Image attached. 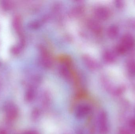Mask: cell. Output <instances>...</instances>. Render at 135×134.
<instances>
[{"label":"cell","mask_w":135,"mask_h":134,"mask_svg":"<svg viewBox=\"0 0 135 134\" xmlns=\"http://www.w3.org/2000/svg\"><path fill=\"white\" fill-rule=\"evenodd\" d=\"M130 125L132 130L135 131V119L132 120L131 121Z\"/></svg>","instance_id":"1"}]
</instances>
